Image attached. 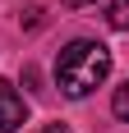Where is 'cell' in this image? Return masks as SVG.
I'll use <instances>...</instances> for the list:
<instances>
[{
  "instance_id": "1",
  "label": "cell",
  "mask_w": 129,
  "mask_h": 133,
  "mask_svg": "<svg viewBox=\"0 0 129 133\" xmlns=\"http://www.w3.org/2000/svg\"><path fill=\"white\" fill-rule=\"evenodd\" d=\"M106 78H111V51H106L102 41H92V37L69 41L55 55V87L64 96H74V101L88 96V92H97Z\"/></svg>"
},
{
  "instance_id": "2",
  "label": "cell",
  "mask_w": 129,
  "mask_h": 133,
  "mask_svg": "<svg viewBox=\"0 0 129 133\" xmlns=\"http://www.w3.org/2000/svg\"><path fill=\"white\" fill-rule=\"evenodd\" d=\"M23 124H28L23 96L14 92L9 83H0V133H14V129H23Z\"/></svg>"
},
{
  "instance_id": "3",
  "label": "cell",
  "mask_w": 129,
  "mask_h": 133,
  "mask_svg": "<svg viewBox=\"0 0 129 133\" xmlns=\"http://www.w3.org/2000/svg\"><path fill=\"white\" fill-rule=\"evenodd\" d=\"M106 23L115 28V32H125V28H129V0H115V5L106 9Z\"/></svg>"
},
{
  "instance_id": "4",
  "label": "cell",
  "mask_w": 129,
  "mask_h": 133,
  "mask_svg": "<svg viewBox=\"0 0 129 133\" xmlns=\"http://www.w3.org/2000/svg\"><path fill=\"white\" fill-rule=\"evenodd\" d=\"M111 115L129 124V83H120V87H115V96H111Z\"/></svg>"
},
{
  "instance_id": "5",
  "label": "cell",
  "mask_w": 129,
  "mask_h": 133,
  "mask_svg": "<svg viewBox=\"0 0 129 133\" xmlns=\"http://www.w3.org/2000/svg\"><path fill=\"white\" fill-rule=\"evenodd\" d=\"M64 5H74V9H83V5H97V0H64Z\"/></svg>"
}]
</instances>
